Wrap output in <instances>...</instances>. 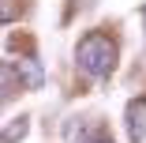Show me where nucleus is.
<instances>
[{"instance_id": "nucleus-1", "label": "nucleus", "mask_w": 146, "mask_h": 143, "mask_svg": "<svg viewBox=\"0 0 146 143\" xmlns=\"http://www.w3.org/2000/svg\"><path fill=\"white\" fill-rule=\"evenodd\" d=\"M116 56H120V45H116V38L105 34V30L82 34L79 45H75V60H79V68L90 79H109L112 68H116Z\"/></svg>"}, {"instance_id": "nucleus-2", "label": "nucleus", "mask_w": 146, "mask_h": 143, "mask_svg": "<svg viewBox=\"0 0 146 143\" xmlns=\"http://www.w3.org/2000/svg\"><path fill=\"white\" fill-rule=\"evenodd\" d=\"M11 68H15L19 87H26V91H41V87H45V68L38 64V56H34V53L15 56V60H11Z\"/></svg>"}, {"instance_id": "nucleus-3", "label": "nucleus", "mask_w": 146, "mask_h": 143, "mask_svg": "<svg viewBox=\"0 0 146 143\" xmlns=\"http://www.w3.org/2000/svg\"><path fill=\"white\" fill-rule=\"evenodd\" d=\"M124 128H127V139H131V143H142V139H146V98H131V102H127Z\"/></svg>"}, {"instance_id": "nucleus-4", "label": "nucleus", "mask_w": 146, "mask_h": 143, "mask_svg": "<svg viewBox=\"0 0 146 143\" xmlns=\"http://www.w3.org/2000/svg\"><path fill=\"white\" fill-rule=\"evenodd\" d=\"M26 132H30V117H15L11 124L0 128V143H19V139H26Z\"/></svg>"}, {"instance_id": "nucleus-5", "label": "nucleus", "mask_w": 146, "mask_h": 143, "mask_svg": "<svg viewBox=\"0 0 146 143\" xmlns=\"http://www.w3.org/2000/svg\"><path fill=\"white\" fill-rule=\"evenodd\" d=\"M15 91H23V87H19V79H15L11 60H0V98H11Z\"/></svg>"}, {"instance_id": "nucleus-6", "label": "nucleus", "mask_w": 146, "mask_h": 143, "mask_svg": "<svg viewBox=\"0 0 146 143\" xmlns=\"http://www.w3.org/2000/svg\"><path fill=\"white\" fill-rule=\"evenodd\" d=\"M23 15V4L19 0H0V23H15Z\"/></svg>"}, {"instance_id": "nucleus-7", "label": "nucleus", "mask_w": 146, "mask_h": 143, "mask_svg": "<svg viewBox=\"0 0 146 143\" xmlns=\"http://www.w3.org/2000/svg\"><path fill=\"white\" fill-rule=\"evenodd\" d=\"M82 143H112V136H109V128H105V124L98 121V124H94L90 132L82 136Z\"/></svg>"}, {"instance_id": "nucleus-8", "label": "nucleus", "mask_w": 146, "mask_h": 143, "mask_svg": "<svg viewBox=\"0 0 146 143\" xmlns=\"http://www.w3.org/2000/svg\"><path fill=\"white\" fill-rule=\"evenodd\" d=\"M142 23H146V8H142Z\"/></svg>"}]
</instances>
